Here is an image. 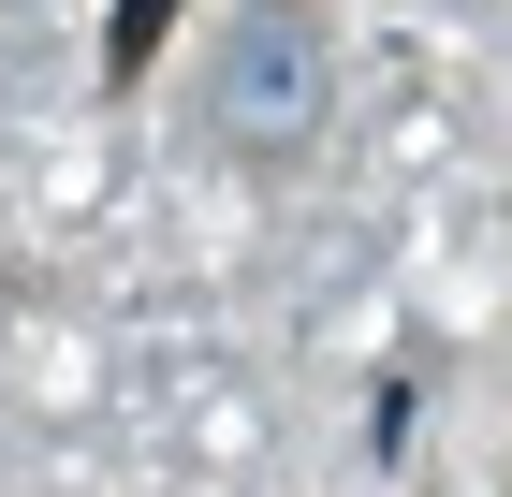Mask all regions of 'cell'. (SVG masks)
I'll return each mask as SVG.
<instances>
[{
  "label": "cell",
  "mask_w": 512,
  "mask_h": 497,
  "mask_svg": "<svg viewBox=\"0 0 512 497\" xmlns=\"http://www.w3.org/2000/svg\"><path fill=\"white\" fill-rule=\"evenodd\" d=\"M322 103H337V30H322V0H235V30L205 59V132L235 161H308Z\"/></svg>",
  "instance_id": "cell-1"
}]
</instances>
